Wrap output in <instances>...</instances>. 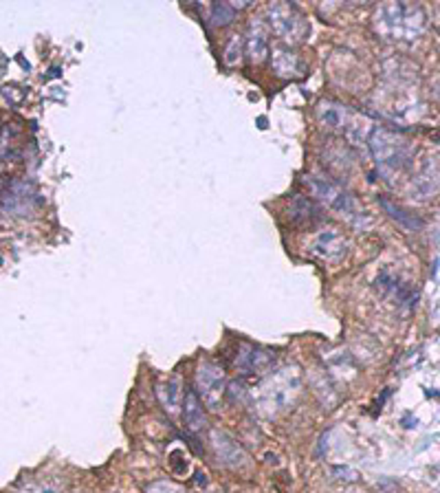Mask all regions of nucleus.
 <instances>
[{"mask_svg":"<svg viewBox=\"0 0 440 493\" xmlns=\"http://www.w3.org/2000/svg\"><path fill=\"white\" fill-rule=\"evenodd\" d=\"M374 27L388 40H416L425 29V13L405 3H388L378 7Z\"/></svg>","mask_w":440,"mask_h":493,"instance_id":"obj_1","label":"nucleus"},{"mask_svg":"<svg viewBox=\"0 0 440 493\" xmlns=\"http://www.w3.org/2000/svg\"><path fill=\"white\" fill-rule=\"evenodd\" d=\"M370 150L376 159V166L392 172L407 168L414 157V146L407 139L383 128H374L370 132Z\"/></svg>","mask_w":440,"mask_h":493,"instance_id":"obj_2","label":"nucleus"},{"mask_svg":"<svg viewBox=\"0 0 440 493\" xmlns=\"http://www.w3.org/2000/svg\"><path fill=\"white\" fill-rule=\"evenodd\" d=\"M306 185L319 200H322L324 205H328L330 210L339 212L342 216H348L350 220L364 216V210L357 205L354 196L348 194L339 183H335L330 178H324V176H306Z\"/></svg>","mask_w":440,"mask_h":493,"instance_id":"obj_3","label":"nucleus"},{"mask_svg":"<svg viewBox=\"0 0 440 493\" xmlns=\"http://www.w3.org/2000/svg\"><path fill=\"white\" fill-rule=\"evenodd\" d=\"M269 16H271V29L282 40L299 42V40H304V35L308 33V23L304 20V16L297 9H293L291 5H284V3L271 5Z\"/></svg>","mask_w":440,"mask_h":493,"instance_id":"obj_4","label":"nucleus"},{"mask_svg":"<svg viewBox=\"0 0 440 493\" xmlns=\"http://www.w3.org/2000/svg\"><path fill=\"white\" fill-rule=\"evenodd\" d=\"M198 392H201L203 401L209 405V409L220 407V397L225 392V375L223 370L214 363H203L198 368Z\"/></svg>","mask_w":440,"mask_h":493,"instance_id":"obj_5","label":"nucleus"},{"mask_svg":"<svg viewBox=\"0 0 440 493\" xmlns=\"http://www.w3.org/2000/svg\"><path fill=\"white\" fill-rule=\"evenodd\" d=\"M317 117L319 121L324 123V126L332 128V130H346L348 135H352L354 130L361 128V123H359V119H354L350 115V110L342 104H335V101H322L317 108Z\"/></svg>","mask_w":440,"mask_h":493,"instance_id":"obj_6","label":"nucleus"},{"mask_svg":"<svg viewBox=\"0 0 440 493\" xmlns=\"http://www.w3.org/2000/svg\"><path fill=\"white\" fill-rule=\"evenodd\" d=\"M376 286L381 289L386 295L394 298L398 304H405L407 308L416 306V291L407 282H403L398 276H394L392 271H383L376 278Z\"/></svg>","mask_w":440,"mask_h":493,"instance_id":"obj_7","label":"nucleus"},{"mask_svg":"<svg viewBox=\"0 0 440 493\" xmlns=\"http://www.w3.org/2000/svg\"><path fill=\"white\" fill-rule=\"evenodd\" d=\"M313 254L324 260H342L346 256V240L337 230H324L313 242Z\"/></svg>","mask_w":440,"mask_h":493,"instance_id":"obj_8","label":"nucleus"},{"mask_svg":"<svg viewBox=\"0 0 440 493\" xmlns=\"http://www.w3.org/2000/svg\"><path fill=\"white\" fill-rule=\"evenodd\" d=\"M273 69L279 77H302L306 73V64L302 57L295 55L286 47L273 49Z\"/></svg>","mask_w":440,"mask_h":493,"instance_id":"obj_9","label":"nucleus"},{"mask_svg":"<svg viewBox=\"0 0 440 493\" xmlns=\"http://www.w3.org/2000/svg\"><path fill=\"white\" fill-rule=\"evenodd\" d=\"M271 361H273V357L267 351H260V348H255V346L245 344L243 353H240L236 359V366L243 370V373H260V370H265Z\"/></svg>","mask_w":440,"mask_h":493,"instance_id":"obj_10","label":"nucleus"},{"mask_svg":"<svg viewBox=\"0 0 440 493\" xmlns=\"http://www.w3.org/2000/svg\"><path fill=\"white\" fill-rule=\"evenodd\" d=\"M249 55L253 62H262L269 53V38H267V29L260 20H253L249 27Z\"/></svg>","mask_w":440,"mask_h":493,"instance_id":"obj_11","label":"nucleus"},{"mask_svg":"<svg viewBox=\"0 0 440 493\" xmlns=\"http://www.w3.org/2000/svg\"><path fill=\"white\" fill-rule=\"evenodd\" d=\"M381 205L386 208V212L401 225V227H405L407 232H421L423 227H425V220L421 218V216H416V214H412V212H407V210H403L401 205H394L392 200H388V198H383L381 200Z\"/></svg>","mask_w":440,"mask_h":493,"instance_id":"obj_12","label":"nucleus"},{"mask_svg":"<svg viewBox=\"0 0 440 493\" xmlns=\"http://www.w3.org/2000/svg\"><path fill=\"white\" fill-rule=\"evenodd\" d=\"M183 419L187 429L192 431H201L205 427V412H203V403L196 397L194 390L185 395V409H183Z\"/></svg>","mask_w":440,"mask_h":493,"instance_id":"obj_13","label":"nucleus"},{"mask_svg":"<svg viewBox=\"0 0 440 493\" xmlns=\"http://www.w3.org/2000/svg\"><path fill=\"white\" fill-rule=\"evenodd\" d=\"M291 216L297 222H313V220H322V210L311 198L297 196L291 205Z\"/></svg>","mask_w":440,"mask_h":493,"instance_id":"obj_14","label":"nucleus"},{"mask_svg":"<svg viewBox=\"0 0 440 493\" xmlns=\"http://www.w3.org/2000/svg\"><path fill=\"white\" fill-rule=\"evenodd\" d=\"M158 397H161V401L170 414L176 412L178 401H181V379H178V375H174L161 390H158Z\"/></svg>","mask_w":440,"mask_h":493,"instance_id":"obj_15","label":"nucleus"},{"mask_svg":"<svg viewBox=\"0 0 440 493\" xmlns=\"http://www.w3.org/2000/svg\"><path fill=\"white\" fill-rule=\"evenodd\" d=\"M209 18H212L214 25H229L231 20L236 18V7H233V5H227V3L214 5Z\"/></svg>","mask_w":440,"mask_h":493,"instance_id":"obj_16","label":"nucleus"},{"mask_svg":"<svg viewBox=\"0 0 440 493\" xmlns=\"http://www.w3.org/2000/svg\"><path fill=\"white\" fill-rule=\"evenodd\" d=\"M236 49H240V35H233V38H231V42H229V47H227V51H225V55H227L225 62H227L229 67H233L236 62L240 60V57L236 55Z\"/></svg>","mask_w":440,"mask_h":493,"instance_id":"obj_17","label":"nucleus"},{"mask_svg":"<svg viewBox=\"0 0 440 493\" xmlns=\"http://www.w3.org/2000/svg\"><path fill=\"white\" fill-rule=\"evenodd\" d=\"M161 487H163L166 493H185L183 489H178V487H174V484H168V482H161ZM148 493H158V491L152 487V491H148Z\"/></svg>","mask_w":440,"mask_h":493,"instance_id":"obj_18","label":"nucleus"}]
</instances>
